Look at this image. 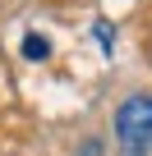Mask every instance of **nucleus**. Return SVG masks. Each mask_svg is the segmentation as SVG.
I'll list each match as a JSON object with an SVG mask.
<instances>
[{"label":"nucleus","instance_id":"obj_1","mask_svg":"<svg viewBox=\"0 0 152 156\" xmlns=\"http://www.w3.org/2000/svg\"><path fill=\"white\" fill-rule=\"evenodd\" d=\"M115 142L124 156H152V97H129L115 110Z\"/></svg>","mask_w":152,"mask_h":156},{"label":"nucleus","instance_id":"obj_2","mask_svg":"<svg viewBox=\"0 0 152 156\" xmlns=\"http://www.w3.org/2000/svg\"><path fill=\"white\" fill-rule=\"evenodd\" d=\"M23 55H28V60H46V55H51V41H46V37H23Z\"/></svg>","mask_w":152,"mask_h":156},{"label":"nucleus","instance_id":"obj_3","mask_svg":"<svg viewBox=\"0 0 152 156\" xmlns=\"http://www.w3.org/2000/svg\"><path fill=\"white\" fill-rule=\"evenodd\" d=\"M97 41H102V51H111L115 46V28L111 23H97Z\"/></svg>","mask_w":152,"mask_h":156}]
</instances>
